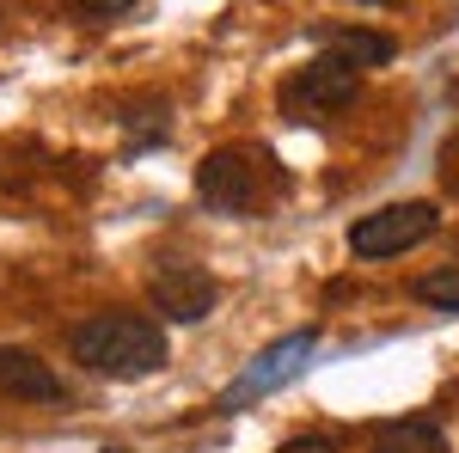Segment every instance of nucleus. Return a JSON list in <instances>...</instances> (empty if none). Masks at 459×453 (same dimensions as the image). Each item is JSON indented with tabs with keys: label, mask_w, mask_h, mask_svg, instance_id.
Listing matches in <instances>:
<instances>
[{
	"label": "nucleus",
	"mask_w": 459,
	"mask_h": 453,
	"mask_svg": "<svg viewBox=\"0 0 459 453\" xmlns=\"http://www.w3.org/2000/svg\"><path fill=\"white\" fill-rule=\"evenodd\" d=\"M74 362H86L92 374L110 380H147L166 368V325L147 313H92L74 325Z\"/></svg>",
	"instance_id": "f257e3e1"
},
{
	"label": "nucleus",
	"mask_w": 459,
	"mask_h": 453,
	"mask_svg": "<svg viewBox=\"0 0 459 453\" xmlns=\"http://www.w3.org/2000/svg\"><path fill=\"white\" fill-rule=\"evenodd\" d=\"M355 92H361V68H350L343 56H313L307 68H294L282 80L276 105H282V117L307 123V117H325V110L355 105Z\"/></svg>",
	"instance_id": "f03ea898"
},
{
	"label": "nucleus",
	"mask_w": 459,
	"mask_h": 453,
	"mask_svg": "<svg viewBox=\"0 0 459 453\" xmlns=\"http://www.w3.org/2000/svg\"><path fill=\"white\" fill-rule=\"evenodd\" d=\"M435 227H441L435 203H386V209L361 214L350 227V251L355 257H398V251L423 245Z\"/></svg>",
	"instance_id": "7ed1b4c3"
},
{
	"label": "nucleus",
	"mask_w": 459,
	"mask_h": 453,
	"mask_svg": "<svg viewBox=\"0 0 459 453\" xmlns=\"http://www.w3.org/2000/svg\"><path fill=\"white\" fill-rule=\"evenodd\" d=\"M318 349V331L307 325V331H288V337H276V344L264 349V355H251V368L239 374V380L221 392V411H239V405H251V398H264V392H276V386H288L307 362H313Z\"/></svg>",
	"instance_id": "20e7f679"
},
{
	"label": "nucleus",
	"mask_w": 459,
	"mask_h": 453,
	"mask_svg": "<svg viewBox=\"0 0 459 453\" xmlns=\"http://www.w3.org/2000/svg\"><path fill=\"white\" fill-rule=\"evenodd\" d=\"M196 196L214 214H251L257 209V153H246V147H214V153H203Z\"/></svg>",
	"instance_id": "39448f33"
},
{
	"label": "nucleus",
	"mask_w": 459,
	"mask_h": 453,
	"mask_svg": "<svg viewBox=\"0 0 459 453\" xmlns=\"http://www.w3.org/2000/svg\"><path fill=\"white\" fill-rule=\"evenodd\" d=\"M147 294H153V307L160 318H172V325H196V318L214 313V301H221V288L203 264H184V257H166V264H153V276H147Z\"/></svg>",
	"instance_id": "423d86ee"
},
{
	"label": "nucleus",
	"mask_w": 459,
	"mask_h": 453,
	"mask_svg": "<svg viewBox=\"0 0 459 453\" xmlns=\"http://www.w3.org/2000/svg\"><path fill=\"white\" fill-rule=\"evenodd\" d=\"M0 392L6 398H25V405H62V380L49 362H37L31 349L0 344Z\"/></svg>",
	"instance_id": "0eeeda50"
},
{
	"label": "nucleus",
	"mask_w": 459,
	"mask_h": 453,
	"mask_svg": "<svg viewBox=\"0 0 459 453\" xmlns=\"http://www.w3.org/2000/svg\"><path fill=\"white\" fill-rule=\"evenodd\" d=\"M374 453H447V435L429 417H392L374 429Z\"/></svg>",
	"instance_id": "6e6552de"
},
{
	"label": "nucleus",
	"mask_w": 459,
	"mask_h": 453,
	"mask_svg": "<svg viewBox=\"0 0 459 453\" xmlns=\"http://www.w3.org/2000/svg\"><path fill=\"white\" fill-rule=\"evenodd\" d=\"M331 43V56H343L350 68H386L392 62V37L380 31H318Z\"/></svg>",
	"instance_id": "1a4fd4ad"
},
{
	"label": "nucleus",
	"mask_w": 459,
	"mask_h": 453,
	"mask_svg": "<svg viewBox=\"0 0 459 453\" xmlns=\"http://www.w3.org/2000/svg\"><path fill=\"white\" fill-rule=\"evenodd\" d=\"M417 301L423 307H441V313H459V270H429V276H417Z\"/></svg>",
	"instance_id": "9d476101"
},
{
	"label": "nucleus",
	"mask_w": 459,
	"mask_h": 453,
	"mask_svg": "<svg viewBox=\"0 0 459 453\" xmlns=\"http://www.w3.org/2000/svg\"><path fill=\"white\" fill-rule=\"evenodd\" d=\"M135 0H74V13H86V19H117V13H129Z\"/></svg>",
	"instance_id": "9b49d317"
},
{
	"label": "nucleus",
	"mask_w": 459,
	"mask_h": 453,
	"mask_svg": "<svg viewBox=\"0 0 459 453\" xmlns=\"http://www.w3.org/2000/svg\"><path fill=\"white\" fill-rule=\"evenodd\" d=\"M276 453H337V448H331L325 435H294V441H282Z\"/></svg>",
	"instance_id": "f8f14e48"
},
{
	"label": "nucleus",
	"mask_w": 459,
	"mask_h": 453,
	"mask_svg": "<svg viewBox=\"0 0 459 453\" xmlns=\"http://www.w3.org/2000/svg\"><path fill=\"white\" fill-rule=\"evenodd\" d=\"M361 6H380V0H361Z\"/></svg>",
	"instance_id": "ddd939ff"
},
{
	"label": "nucleus",
	"mask_w": 459,
	"mask_h": 453,
	"mask_svg": "<svg viewBox=\"0 0 459 453\" xmlns=\"http://www.w3.org/2000/svg\"><path fill=\"white\" fill-rule=\"evenodd\" d=\"M110 453H117V448H110Z\"/></svg>",
	"instance_id": "4468645a"
}]
</instances>
